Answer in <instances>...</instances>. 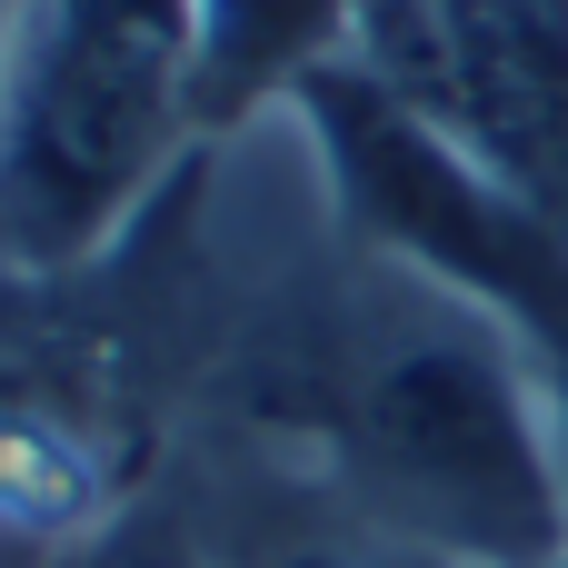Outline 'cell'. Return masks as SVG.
Segmentation results:
<instances>
[{"label":"cell","instance_id":"obj_1","mask_svg":"<svg viewBox=\"0 0 568 568\" xmlns=\"http://www.w3.org/2000/svg\"><path fill=\"white\" fill-rule=\"evenodd\" d=\"M320 429L369 529L449 568L568 559V479L549 459L539 399L479 300L429 280L399 310H359L329 359Z\"/></svg>","mask_w":568,"mask_h":568},{"label":"cell","instance_id":"obj_2","mask_svg":"<svg viewBox=\"0 0 568 568\" xmlns=\"http://www.w3.org/2000/svg\"><path fill=\"white\" fill-rule=\"evenodd\" d=\"M190 140V0H30L0 70V270L110 260Z\"/></svg>","mask_w":568,"mask_h":568},{"label":"cell","instance_id":"obj_3","mask_svg":"<svg viewBox=\"0 0 568 568\" xmlns=\"http://www.w3.org/2000/svg\"><path fill=\"white\" fill-rule=\"evenodd\" d=\"M70 290L80 270H0V568H40L140 509L130 359Z\"/></svg>","mask_w":568,"mask_h":568},{"label":"cell","instance_id":"obj_4","mask_svg":"<svg viewBox=\"0 0 568 568\" xmlns=\"http://www.w3.org/2000/svg\"><path fill=\"white\" fill-rule=\"evenodd\" d=\"M359 60L568 230V0H369Z\"/></svg>","mask_w":568,"mask_h":568},{"label":"cell","instance_id":"obj_5","mask_svg":"<svg viewBox=\"0 0 568 568\" xmlns=\"http://www.w3.org/2000/svg\"><path fill=\"white\" fill-rule=\"evenodd\" d=\"M369 50V0H190V110L240 130L270 100H310Z\"/></svg>","mask_w":568,"mask_h":568},{"label":"cell","instance_id":"obj_6","mask_svg":"<svg viewBox=\"0 0 568 568\" xmlns=\"http://www.w3.org/2000/svg\"><path fill=\"white\" fill-rule=\"evenodd\" d=\"M40 568H210L200 549H190V529L170 519V509H130V519H110L100 539H80V549H60V559H40Z\"/></svg>","mask_w":568,"mask_h":568},{"label":"cell","instance_id":"obj_7","mask_svg":"<svg viewBox=\"0 0 568 568\" xmlns=\"http://www.w3.org/2000/svg\"><path fill=\"white\" fill-rule=\"evenodd\" d=\"M240 568H449V559H429V549H409V539H389V529H300V539H270L260 559H240Z\"/></svg>","mask_w":568,"mask_h":568},{"label":"cell","instance_id":"obj_8","mask_svg":"<svg viewBox=\"0 0 568 568\" xmlns=\"http://www.w3.org/2000/svg\"><path fill=\"white\" fill-rule=\"evenodd\" d=\"M20 10H30V0H0V70H10V40H20Z\"/></svg>","mask_w":568,"mask_h":568},{"label":"cell","instance_id":"obj_9","mask_svg":"<svg viewBox=\"0 0 568 568\" xmlns=\"http://www.w3.org/2000/svg\"><path fill=\"white\" fill-rule=\"evenodd\" d=\"M559 568H568V559H559Z\"/></svg>","mask_w":568,"mask_h":568}]
</instances>
